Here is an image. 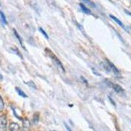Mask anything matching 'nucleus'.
<instances>
[{"label": "nucleus", "mask_w": 131, "mask_h": 131, "mask_svg": "<svg viewBox=\"0 0 131 131\" xmlns=\"http://www.w3.org/2000/svg\"><path fill=\"white\" fill-rule=\"evenodd\" d=\"M45 50H46V52L47 53V54L49 55V57L52 60V61L55 63L56 65H57L58 68H60V70H62V72H65V69H64V66H63V65H62V64L61 62L60 61V60L58 58V57H57V56H56L55 54H54L52 52V51H50L49 49H46Z\"/></svg>", "instance_id": "obj_1"}, {"label": "nucleus", "mask_w": 131, "mask_h": 131, "mask_svg": "<svg viewBox=\"0 0 131 131\" xmlns=\"http://www.w3.org/2000/svg\"><path fill=\"white\" fill-rule=\"evenodd\" d=\"M7 119L5 115H0V131H7Z\"/></svg>", "instance_id": "obj_2"}, {"label": "nucleus", "mask_w": 131, "mask_h": 131, "mask_svg": "<svg viewBox=\"0 0 131 131\" xmlns=\"http://www.w3.org/2000/svg\"><path fill=\"white\" fill-rule=\"evenodd\" d=\"M30 123L28 119L24 118L23 120V131H30Z\"/></svg>", "instance_id": "obj_3"}, {"label": "nucleus", "mask_w": 131, "mask_h": 131, "mask_svg": "<svg viewBox=\"0 0 131 131\" xmlns=\"http://www.w3.org/2000/svg\"><path fill=\"white\" fill-rule=\"evenodd\" d=\"M9 130L10 131H22L19 125L16 123H11L9 125Z\"/></svg>", "instance_id": "obj_4"}, {"label": "nucleus", "mask_w": 131, "mask_h": 131, "mask_svg": "<svg viewBox=\"0 0 131 131\" xmlns=\"http://www.w3.org/2000/svg\"><path fill=\"white\" fill-rule=\"evenodd\" d=\"M110 18H112V19H113L114 21H115V22H116V23H117V24H119V25L120 26L122 27L123 28H124L125 30H126V31H127V29H126V28H125V25H124V24H123V23L121 20H119L118 19V18H117V17H115V16H113V15H110Z\"/></svg>", "instance_id": "obj_5"}, {"label": "nucleus", "mask_w": 131, "mask_h": 131, "mask_svg": "<svg viewBox=\"0 0 131 131\" xmlns=\"http://www.w3.org/2000/svg\"><path fill=\"white\" fill-rule=\"evenodd\" d=\"M107 62V63L109 64V65H110V66L111 68V70H112V71H113V73H115V75H119V70H118L117 68L116 67H115V66L114 65V64H112L111 62H110L108 60H106Z\"/></svg>", "instance_id": "obj_6"}, {"label": "nucleus", "mask_w": 131, "mask_h": 131, "mask_svg": "<svg viewBox=\"0 0 131 131\" xmlns=\"http://www.w3.org/2000/svg\"><path fill=\"white\" fill-rule=\"evenodd\" d=\"M113 88L114 89V91L117 92V93H121V92H124V89L122 88V86H121L120 85H117V84H115V85H113Z\"/></svg>", "instance_id": "obj_7"}, {"label": "nucleus", "mask_w": 131, "mask_h": 131, "mask_svg": "<svg viewBox=\"0 0 131 131\" xmlns=\"http://www.w3.org/2000/svg\"><path fill=\"white\" fill-rule=\"evenodd\" d=\"M79 5H80L81 9V10L83 12L85 13V14H89V15L91 14V10H90V9H89L88 8L86 7H85V5L83 4V3H80V4H79Z\"/></svg>", "instance_id": "obj_8"}, {"label": "nucleus", "mask_w": 131, "mask_h": 131, "mask_svg": "<svg viewBox=\"0 0 131 131\" xmlns=\"http://www.w3.org/2000/svg\"><path fill=\"white\" fill-rule=\"evenodd\" d=\"M15 89H16V92H17V93H18L19 96L23 97V98H27V97H28V96H27V94H26L25 92H24L23 90L20 89V88H18V87H16Z\"/></svg>", "instance_id": "obj_9"}, {"label": "nucleus", "mask_w": 131, "mask_h": 131, "mask_svg": "<svg viewBox=\"0 0 131 131\" xmlns=\"http://www.w3.org/2000/svg\"><path fill=\"white\" fill-rule=\"evenodd\" d=\"M13 31H14V34H15V36H16V37L17 38V39H18V41H19L20 45L24 49V45H23V40H22V38L20 37V36H19V34H18V33H17V31H16L15 30H13Z\"/></svg>", "instance_id": "obj_10"}, {"label": "nucleus", "mask_w": 131, "mask_h": 131, "mask_svg": "<svg viewBox=\"0 0 131 131\" xmlns=\"http://www.w3.org/2000/svg\"><path fill=\"white\" fill-rule=\"evenodd\" d=\"M39 114L38 112H36L34 115V118H33V123L34 124H37L39 122Z\"/></svg>", "instance_id": "obj_11"}, {"label": "nucleus", "mask_w": 131, "mask_h": 131, "mask_svg": "<svg viewBox=\"0 0 131 131\" xmlns=\"http://www.w3.org/2000/svg\"><path fill=\"white\" fill-rule=\"evenodd\" d=\"M0 16H1V18H2V20L3 22V23H4L5 24H7V21L6 17H5L4 13L2 12V10H0Z\"/></svg>", "instance_id": "obj_12"}, {"label": "nucleus", "mask_w": 131, "mask_h": 131, "mask_svg": "<svg viewBox=\"0 0 131 131\" xmlns=\"http://www.w3.org/2000/svg\"><path fill=\"white\" fill-rule=\"evenodd\" d=\"M4 107H5L4 102H3V98H2V97L0 96V112H2V111L3 110Z\"/></svg>", "instance_id": "obj_13"}, {"label": "nucleus", "mask_w": 131, "mask_h": 131, "mask_svg": "<svg viewBox=\"0 0 131 131\" xmlns=\"http://www.w3.org/2000/svg\"><path fill=\"white\" fill-rule=\"evenodd\" d=\"M39 31H40V32L42 34H43V36H44V37H45V38H46V39H49V36H48L47 34V33L45 32V31H44V30H43V29L42 28H39Z\"/></svg>", "instance_id": "obj_14"}, {"label": "nucleus", "mask_w": 131, "mask_h": 131, "mask_svg": "<svg viewBox=\"0 0 131 131\" xmlns=\"http://www.w3.org/2000/svg\"><path fill=\"white\" fill-rule=\"evenodd\" d=\"M83 2H85L86 3H87L88 5H89L91 7H96V4L94 3V2H91V1H89V0H85L83 1Z\"/></svg>", "instance_id": "obj_15"}, {"label": "nucleus", "mask_w": 131, "mask_h": 131, "mask_svg": "<svg viewBox=\"0 0 131 131\" xmlns=\"http://www.w3.org/2000/svg\"><path fill=\"white\" fill-rule=\"evenodd\" d=\"M27 84H28V85H29V86H30V87H31V88H33V89H37V87H36V85H35V83H34V82L33 81H30V82H28V83H27Z\"/></svg>", "instance_id": "obj_16"}, {"label": "nucleus", "mask_w": 131, "mask_h": 131, "mask_svg": "<svg viewBox=\"0 0 131 131\" xmlns=\"http://www.w3.org/2000/svg\"><path fill=\"white\" fill-rule=\"evenodd\" d=\"M124 11H125V13L127 14V15H129V16H131V12H130V11H129V10H127V9H124Z\"/></svg>", "instance_id": "obj_17"}, {"label": "nucleus", "mask_w": 131, "mask_h": 131, "mask_svg": "<svg viewBox=\"0 0 131 131\" xmlns=\"http://www.w3.org/2000/svg\"><path fill=\"white\" fill-rule=\"evenodd\" d=\"M64 125H65V127H66V128H67V130H68V131H72V130L70 129V127H68V125H66V123H64Z\"/></svg>", "instance_id": "obj_18"}, {"label": "nucleus", "mask_w": 131, "mask_h": 131, "mask_svg": "<svg viewBox=\"0 0 131 131\" xmlns=\"http://www.w3.org/2000/svg\"><path fill=\"white\" fill-rule=\"evenodd\" d=\"M2 80H3V75H2V74L1 73V72H0V81Z\"/></svg>", "instance_id": "obj_19"}, {"label": "nucleus", "mask_w": 131, "mask_h": 131, "mask_svg": "<svg viewBox=\"0 0 131 131\" xmlns=\"http://www.w3.org/2000/svg\"><path fill=\"white\" fill-rule=\"evenodd\" d=\"M53 131H55V130H53Z\"/></svg>", "instance_id": "obj_20"}]
</instances>
